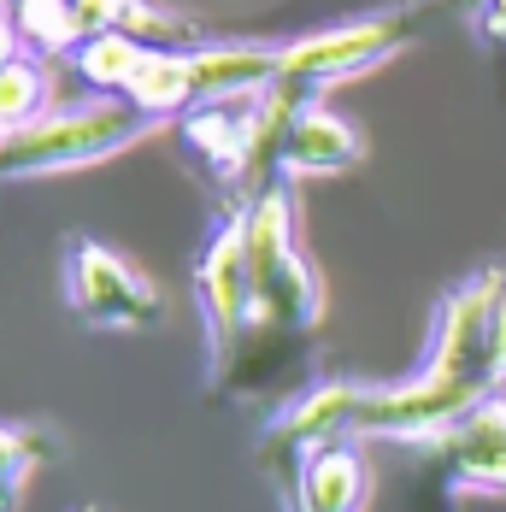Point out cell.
Wrapping results in <instances>:
<instances>
[{
	"label": "cell",
	"mask_w": 506,
	"mask_h": 512,
	"mask_svg": "<svg viewBox=\"0 0 506 512\" xmlns=\"http://www.w3.org/2000/svg\"><path fill=\"white\" fill-rule=\"evenodd\" d=\"M501 277H471L436 312V342L418 377H406L395 389H359L354 430L371 436H430L459 424L471 407L489 401V383H501L495 365V301H501Z\"/></svg>",
	"instance_id": "obj_1"
},
{
	"label": "cell",
	"mask_w": 506,
	"mask_h": 512,
	"mask_svg": "<svg viewBox=\"0 0 506 512\" xmlns=\"http://www.w3.org/2000/svg\"><path fill=\"white\" fill-rule=\"evenodd\" d=\"M148 130H159L148 112L112 95V101H89L71 112H48L30 130L0 136V183L6 177H53V171H83L101 159L136 148Z\"/></svg>",
	"instance_id": "obj_2"
},
{
	"label": "cell",
	"mask_w": 506,
	"mask_h": 512,
	"mask_svg": "<svg viewBox=\"0 0 506 512\" xmlns=\"http://www.w3.org/2000/svg\"><path fill=\"white\" fill-rule=\"evenodd\" d=\"M248 230V271H253V324H277V330H306L318 324V277L306 265L301 242H295V212L289 195H259L242 212Z\"/></svg>",
	"instance_id": "obj_3"
},
{
	"label": "cell",
	"mask_w": 506,
	"mask_h": 512,
	"mask_svg": "<svg viewBox=\"0 0 506 512\" xmlns=\"http://www.w3.org/2000/svg\"><path fill=\"white\" fill-rule=\"evenodd\" d=\"M65 295L83 324L95 330H148L159 318V289L101 242H77L65 259Z\"/></svg>",
	"instance_id": "obj_4"
},
{
	"label": "cell",
	"mask_w": 506,
	"mask_h": 512,
	"mask_svg": "<svg viewBox=\"0 0 506 512\" xmlns=\"http://www.w3.org/2000/svg\"><path fill=\"white\" fill-rule=\"evenodd\" d=\"M401 42H406L401 18L330 24V30H312V36L283 48V77L277 83H289V89H324V83H342V77H359V71L383 65Z\"/></svg>",
	"instance_id": "obj_5"
},
{
	"label": "cell",
	"mask_w": 506,
	"mask_h": 512,
	"mask_svg": "<svg viewBox=\"0 0 506 512\" xmlns=\"http://www.w3.org/2000/svg\"><path fill=\"white\" fill-rule=\"evenodd\" d=\"M195 295H201L212 354L224 359L253 330V271H248V230H242V218H230L206 242L201 265H195Z\"/></svg>",
	"instance_id": "obj_6"
},
{
	"label": "cell",
	"mask_w": 506,
	"mask_h": 512,
	"mask_svg": "<svg viewBox=\"0 0 506 512\" xmlns=\"http://www.w3.org/2000/svg\"><path fill=\"white\" fill-rule=\"evenodd\" d=\"M189 59H195V106L259 101L283 77V48L271 42H212V48H189Z\"/></svg>",
	"instance_id": "obj_7"
},
{
	"label": "cell",
	"mask_w": 506,
	"mask_h": 512,
	"mask_svg": "<svg viewBox=\"0 0 506 512\" xmlns=\"http://www.w3.org/2000/svg\"><path fill=\"white\" fill-rule=\"evenodd\" d=\"M365 159V142L348 118H336L330 106H301L283 130V177H342Z\"/></svg>",
	"instance_id": "obj_8"
},
{
	"label": "cell",
	"mask_w": 506,
	"mask_h": 512,
	"mask_svg": "<svg viewBox=\"0 0 506 512\" xmlns=\"http://www.w3.org/2000/svg\"><path fill=\"white\" fill-rule=\"evenodd\" d=\"M448 460L454 477L471 489H506V401H483L454 424L448 436Z\"/></svg>",
	"instance_id": "obj_9"
},
{
	"label": "cell",
	"mask_w": 506,
	"mask_h": 512,
	"mask_svg": "<svg viewBox=\"0 0 506 512\" xmlns=\"http://www.w3.org/2000/svg\"><path fill=\"white\" fill-rule=\"evenodd\" d=\"M124 101L136 112H148L153 124H165L177 112H195V59H189V48H153L136 71V83L124 89Z\"/></svg>",
	"instance_id": "obj_10"
},
{
	"label": "cell",
	"mask_w": 506,
	"mask_h": 512,
	"mask_svg": "<svg viewBox=\"0 0 506 512\" xmlns=\"http://www.w3.org/2000/svg\"><path fill=\"white\" fill-rule=\"evenodd\" d=\"M148 53H153V42L130 36V30H101V36H83V42H77L71 65H77V77H83L95 95H124V89L136 83V71H142Z\"/></svg>",
	"instance_id": "obj_11"
},
{
	"label": "cell",
	"mask_w": 506,
	"mask_h": 512,
	"mask_svg": "<svg viewBox=\"0 0 506 512\" xmlns=\"http://www.w3.org/2000/svg\"><path fill=\"white\" fill-rule=\"evenodd\" d=\"M306 512H359L365 501V465L354 448H318L301 471Z\"/></svg>",
	"instance_id": "obj_12"
},
{
	"label": "cell",
	"mask_w": 506,
	"mask_h": 512,
	"mask_svg": "<svg viewBox=\"0 0 506 512\" xmlns=\"http://www.w3.org/2000/svg\"><path fill=\"white\" fill-rule=\"evenodd\" d=\"M53 112V77L42 53H12L0 65V136L30 130L36 118Z\"/></svg>",
	"instance_id": "obj_13"
},
{
	"label": "cell",
	"mask_w": 506,
	"mask_h": 512,
	"mask_svg": "<svg viewBox=\"0 0 506 512\" xmlns=\"http://www.w3.org/2000/svg\"><path fill=\"white\" fill-rule=\"evenodd\" d=\"M12 24H18V42L24 53H77V42L89 36L83 30V18H77V6L71 0H12Z\"/></svg>",
	"instance_id": "obj_14"
},
{
	"label": "cell",
	"mask_w": 506,
	"mask_h": 512,
	"mask_svg": "<svg viewBox=\"0 0 506 512\" xmlns=\"http://www.w3.org/2000/svg\"><path fill=\"white\" fill-rule=\"evenodd\" d=\"M77 6V18H83V30L89 36H101V30H130V36H165L171 30V18L165 12H153L148 0H71Z\"/></svg>",
	"instance_id": "obj_15"
},
{
	"label": "cell",
	"mask_w": 506,
	"mask_h": 512,
	"mask_svg": "<svg viewBox=\"0 0 506 512\" xmlns=\"http://www.w3.org/2000/svg\"><path fill=\"white\" fill-rule=\"evenodd\" d=\"M30 465H36V454H30V442H24L18 430H0V512H6L12 501H18V489H24Z\"/></svg>",
	"instance_id": "obj_16"
},
{
	"label": "cell",
	"mask_w": 506,
	"mask_h": 512,
	"mask_svg": "<svg viewBox=\"0 0 506 512\" xmlns=\"http://www.w3.org/2000/svg\"><path fill=\"white\" fill-rule=\"evenodd\" d=\"M477 24H483V36H501L506 42V0H483V18Z\"/></svg>",
	"instance_id": "obj_17"
},
{
	"label": "cell",
	"mask_w": 506,
	"mask_h": 512,
	"mask_svg": "<svg viewBox=\"0 0 506 512\" xmlns=\"http://www.w3.org/2000/svg\"><path fill=\"white\" fill-rule=\"evenodd\" d=\"M12 53H24V42H18V24H12V12L0 6V65H6Z\"/></svg>",
	"instance_id": "obj_18"
},
{
	"label": "cell",
	"mask_w": 506,
	"mask_h": 512,
	"mask_svg": "<svg viewBox=\"0 0 506 512\" xmlns=\"http://www.w3.org/2000/svg\"><path fill=\"white\" fill-rule=\"evenodd\" d=\"M495 365H501V383H506V289L495 301Z\"/></svg>",
	"instance_id": "obj_19"
}]
</instances>
